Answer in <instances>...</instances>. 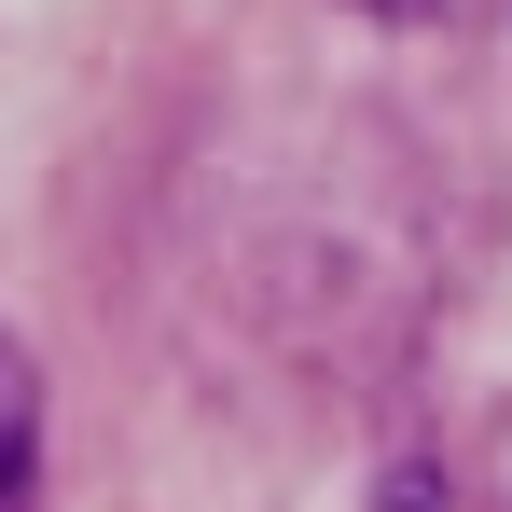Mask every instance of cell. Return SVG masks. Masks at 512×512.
<instances>
[{
    "label": "cell",
    "mask_w": 512,
    "mask_h": 512,
    "mask_svg": "<svg viewBox=\"0 0 512 512\" xmlns=\"http://www.w3.org/2000/svg\"><path fill=\"white\" fill-rule=\"evenodd\" d=\"M28 457H42V388H28V360L0 346V512L28 499Z\"/></svg>",
    "instance_id": "1"
},
{
    "label": "cell",
    "mask_w": 512,
    "mask_h": 512,
    "mask_svg": "<svg viewBox=\"0 0 512 512\" xmlns=\"http://www.w3.org/2000/svg\"><path fill=\"white\" fill-rule=\"evenodd\" d=\"M360 14H388V28H485L499 0H360Z\"/></svg>",
    "instance_id": "2"
}]
</instances>
